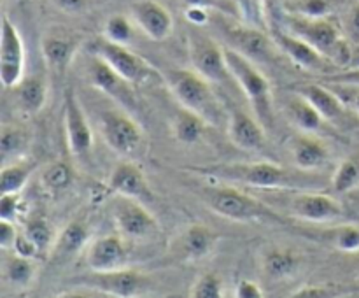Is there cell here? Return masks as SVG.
Returning <instances> with one entry per match:
<instances>
[{"instance_id":"obj_1","label":"cell","mask_w":359,"mask_h":298,"mask_svg":"<svg viewBox=\"0 0 359 298\" xmlns=\"http://www.w3.org/2000/svg\"><path fill=\"white\" fill-rule=\"evenodd\" d=\"M165 79L182 107L200 114L207 123L219 125L223 119V105L207 77L195 69H170L165 74Z\"/></svg>"},{"instance_id":"obj_2","label":"cell","mask_w":359,"mask_h":298,"mask_svg":"<svg viewBox=\"0 0 359 298\" xmlns=\"http://www.w3.org/2000/svg\"><path fill=\"white\" fill-rule=\"evenodd\" d=\"M223 51L231 79L237 81L245 97L249 98L256 112V118L263 125H270L272 123V90H270L266 76L256 67L251 58L242 55L231 46H223Z\"/></svg>"},{"instance_id":"obj_3","label":"cell","mask_w":359,"mask_h":298,"mask_svg":"<svg viewBox=\"0 0 359 298\" xmlns=\"http://www.w3.org/2000/svg\"><path fill=\"white\" fill-rule=\"evenodd\" d=\"M198 174L212 175L228 182H238L252 188H293L297 179L280 165L272 161H255V163H226L207 168H193Z\"/></svg>"},{"instance_id":"obj_4","label":"cell","mask_w":359,"mask_h":298,"mask_svg":"<svg viewBox=\"0 0 359 298\" xmlns=\"http://www.w3.org/2000/svg\"><path fill=\"white\" fill-rule=\"evenodd\" d=\"M286 30L314 46L326 58L346 65L351 58L347 42L344 41L339 27L326 18H307L287 13Z\"/></svg>"},{"instance_id":"obj_5","label":"cell","mask_w":359,"mask_h":298,"mask_svg":"<svg viewBox=\"0 0 359 298\" xmlns=\"http://www.w3.org/2000/svg\"><path fill=\"white\" fill-rule=\"evenodd\" d=\"M202 198L219 216L233 221H277L279 214L273 212L266 203L259 202L255 196L241 191L231 186H216V188H203Z\"/></svg>"},{"instance_id":"obj_6","label":"cell","mask_w":359,"mask_h":298,"mask_svg":"<svg viewBox=\"0 0 359 298\" xmlns=\"http://www.w3.org/2000/svg\"><path fill=\"white\" fill-rule=\"evenodd\" d=\"M76 283L84 287H91V290H98L102 293L119 298L139 297L147 287L146 277L142 273L135 272V270L128 269V266L111 270V272H95V270H91V273L79 276Z\"/></svg>"},{"instance_id":"obj_7","label":"cell","mask_w":359,"mask_h":298,"mask_svg":"<svg viewBox=\"0 0 359 298\" xmlns=\"http://www.w3.org/2000/svg\"><path fill=\"white\" fill-rule=\"evenodd\" d=\"M91 53L104 60L107 65H111L128 83H139V81L146 79L149 74H153V69L146 60L130 51L125 44H118L105 37L93 41Z\"/></svg>"},{"instance_id":"obj_8","label":"cell","mask_w":359,"mask_h":298,"mask_svg":"<svg viewBox=\"0 0 359 298\" xmlns=\"http://www.w3.org/2000/svg\"><path fill=\"white\" fill-rule=\"evenodd\" d=\"M118 233L125 241H144L158 231V223L153 214L135 198L121 196L112 209Z\"/></svg>"},{"instance_id":"obj_9","label":"cell","mask_w":359,"mask_h":298,"mask_svg":"<svg viewBox=\"0 0 359 298\" xmlns=\"http://www.w3.org/2000/svg\"><path fill=\"white\" fill-rule=\"evenodd\" d=\"M25 77V44L16 25L2 16L0 39V81L4 88H14Z\"/></svg>"},{"instance_id":"obj_10","label":"cell","mask_w":359,"mask_h":298,"mask_svg":"<svg viewBox=\"0 0 359 298\" xmlns=\"http://www.w3.org/2000/svg\"><path fill=\"white\" fill-rule=\"evenodd\" d=\"M189 58L196 72L207 77L210 83L224 84V79L231 77L224 60L223 46L205 35H189Z\"/></svg>"},{"instance_id":"obj_11","label":"cell","mask_w":359,"mask_h":298,"mask_svg":"<svg viewBox=\"0 0 359 298\" xmlns=\"http://www.w3.org/2000/svg\"><path fill=\"white\" fill-rule=\"evenodd\" d=\"M100 132L111 149L118 154H132L142 142V130L128 114L104 112L100 118Z\"/></svg>"},{"instance_id":"obj_12","label":"cell","mask_w":359,"mask_h":298,"mask_svg":"<svg viewBox=\"0 0 359 298\" xmlns=\"http://www.w3.org/2000/svg\"><path fill=\"white\" fill-rule=\"evenodd\" d=\"M63 121H65L67 146L74 156L88 153L93 147V132H91L83 107L77 100L74 90H67L63 104Z\"/></svg>"},{"instance_id":"obj_13","label":"cell","mask_w":359,"mask_h":298,"mask_svg":"<svg viewBox=\"0 0 359 298\" xmlns=\"http://www.w3.org/2000/svg\"><path fill=\"white\" fill-rule=\"evenodd\" d=\"M88 266L95 272H111V270L126 269L128 266V251L125 238L121 235H105L97 238L88 248Z\"/></svg>"},{"instance_id":"obj_14","label":"cell","mask_w":359,"mask_h":298,"mask_svg":"<svg viewBox=\"0 0 359 298\" xmlns=\"http://www.w3.org/2000/svg\"><path fill=\"white\" fill-rule=\"evenodd\" d=\"M135 23L153 41L161 42L170 37L174 30V18L156 0H139L130 7Z\"/></svg>"},{"instance_id":"obj_15","label":"cell","mask_w":359,"mask_h":298,"mask_svg":"<svg viewBox=\"0 0 359 298\" xmlns=\"http://www.w3.org/2000/svg\"><path fill=\"white\" fill-rule=\"evenodd\" d=\"M273 42L277 48L290 56L291 62L297 63L298 67L307 70H325L328 67V60L323 53H319L314 46L309 44L307 41L300 39L298 35L291 34L286 28H276L272 34Z\"/></svg>"},{"instance_id":"obj_16","label":"cell","mask_w":359,"mask_h":298,"mask_svg":"<svg viewBox=\"0 0 359 298\" xmlns=\"http://www.w3.org/2000/svg\"><path fill=\"white\" fill-rule=\"evenodd\" d=\"M297 217L311 223H330L344 217V209L333 196L325 193H302L291 202Z\"/></svg>"},{"instance_id":"obj_17","label":"cell","mask_w":359,"mask_h":298,"mask_svg":"<svg viewBox=\"0 0 359 298\" xmlns=\"http://www.w3.org/2000/svg\"><path fill=\"white\" fill-rule=\"evenodd\" d=\"M88 77H90V83L93 84L97 90L104 91L109 97H112L114 100L121 102L123 105H133V91L130 88L128 81L125 77L119 76L111 65L104 62L102 58L93 55V60L90 63V69H88Z\"/></svg>"},{"instance_id":"obj_18","label":"cell","mask_w":359,"mask_h":298,"mask_svg":"<svg viewBox=\"0 0 359 298\" xmlns=\"http://www.w3.org/2000/svg\"><path fill=\"white\" fill-rule=\"evenodd\" d=\"M109 189L118 193L119 196H128V198H151V188L147 184L146 174L139 165L132 163V161H121L119 165H116L109 177Z\"/></svg>"},{"instance_id":"obj_19","label":"cell","mask_w":359,"mask_h":298,"mask_svg":"<svg viewBox=\"0 0 359 298\" xmlns=\"http://www.w3.org/2000/svg\"><path fill=\"white\" fill-rule=\"evenodd\" d=\"M228 135L231 142L245 151H258L265 146V130L258 118L242 111H231L228 118Z\"/></svg>"},{"instance_id":"obj_20","label":"cell","mask_w":359,"mask_h":298,"mask_svg":"<svg viewBox=\"0 0 359 298\" xmlns=\"http://www.w3.org/2000/svg\"><path fill=\"white\" fill-rule=\"evenodd\" d=\"M228 39L231 48L241 51L252 62L256 60H270L273 56V39L266 37L263 32L251 27H233L228 30Z\"/></svg>"},{"instance_id":"obj_21","label":"cell","mask_w":359,"mask_h":298,"mask_svg":"<svg viewBox=\"0 0 359 298\" xmlns=\"http://www.w3.org/2000/svg\"><path fill=\"white\" fill-rule=\"evenodd\" d=\"M291 154L297 167L302 170H318L330 158L328 147L312 135H298L293 139Z\"/></svg>"},{"instance_id":"obj_22","label":"cell","mask_w":359,"mask_h":298,"mask_svg":"<svg viewBox=\"0 0 359 298\" xmlns=\"http://www.w3.org/2000/svg\"><path fill=\"white\" fill-rule=\"evenodd\" d=\"M13 90L14 95H16L18 107L25 114H37L44 107L46 98H48V84H46L44 77H23L21 83H18Z\"/></svg>"},{"instance_id":"obj_23","label":"cell","mask_w":359,"mask_h":298,"mask_svg":"<svg viewBox=\"0 0 359 298\" xmlns=\"http://www.w3.org/2000/svg\"><path fill=\"white\" fill-rule=\"evenodd\" d=\"M88 241H90V226H88L86 223H83V221H72V223L67 224V226L56 235L53 252L56 255V258H74L77 252L83 251V248L88 244Z\"/></svg>"},{"instance_id":"obj_24","label":"cell","mask_w":359,"mask_h":298,"mask_svg":"<svg viewBox=\"0 0 359 298\" xmlns=\"http://www.w3.org/2000/svg\"><path fill=\"white\" fill-rule=\"evenodd\" d=\"M298 93L304 95L325 119H339L342 118L344 112H346V105L344 102L337 97L333 91H330L328 88L321 86V84H305V86L298 88Z\"/></svg>"},{"instance_id":"obj_25","label":"cell","mask_w":359,"mask_h":298,"mask_svg":"<svg viewBox=\"0 0 359 298\" xmlns=\"http://www.w3.org/2000/svg\"><path fill=\"white\" fill-rule=\"evenodd\" d=\"M42 55H44L46 63L51 67L55 72L63 74L72 62L74 55H76L77 44L74 39L60 37V35H49L44 37L41 42Z\"/></svg>"},{"instance_id":"obj_26","label":"cell","mask_w":359,"mask_h":298,"mask_svg":"<svg viewBox=\"0 0 359 298\" xmlns=\"http://www.w3.org/2000/svg\"><path fill=\"white\" fill-rule=\"evenodd\" d=\"M217 235L203 224H193L184 231L181 241L182 255L189 259H198L214 249Z\"/></svg>"},{"instance_id":"obj_27","label":"cell","mask_w":359,"mask_h":298,"mask_svg":"<svg viewBox=\"0 0 359 298\" xmlns=\"http://www.w3.org/2000/svg\"><path fill=\"white\" fill-rule=\"evenodd\" d=\"M207 121L196 112L182 107L172 119V132L175 139L182 144H195L198 142L205 132Z\"/></svg>"},{"instance_id":"obj_28","label":"cell","mask_w":359,"mask_h":298,"mask_svg":"<svg viewBox=\"0 0 359 298\" xmlns=\"http://www.w3.org/2000/svg\"><path fill=\"white\" fill-rule=\"evenodd\" d=\"M2 273L4 279L13 284V286L27 287L35 279L37 265H35V259L25 258V256L16 255V252L4 255Z\"/></svg>"},{"instance_id":"obj_29","label":"cell","mask_w":359,"mask_h":298,"mask_svg":"<svg viewBox=\"0 0 359 298\" xmlns=\"http://www.w3.org/2000/svg\"><path fill=\"white\" fill-rule=\"evenodd\" d=\"M287 112H290L294 125L307 133L318 132L323 126V121H325L321 112L300 93H297V97L287 102Z\"/></svg>"},{"instance_id":"obj_30","label":"cell","mask_w":359,"mask_h":298,"mask_svg":"<svg viewBox=\"0 0 359 298\" xmlns=\"http://www.w3.org/2000/svg\"><path fill=\"white\" fill-rule=\"evenodd\" d=\"M35 168V160H21L4 165L0 172V193H21Z\"/></svg>"},{"instance_id":"obj_31","label":"cell","mask_w":359,"mask_h":298,"mask_svg":"<svg viewBox=\"0 0 359 298\" xmlns=\"http://www.w3.org/2000/svg\"><path fill=\"white\" fill-rule=\"evenodd\" d=\"M298 266H300V259L293 251H287V249H272L265 256V272L272 279L290 277L291 273L297 272Z\"/></svg>"},{"instance_id":"obj_32","label":"cell","mask_w":359,"mask_h":298,"mask_svg":"<svg viewBox=\"0 0 359 298\" xmlns=\"http://www.w3.org/2000/svg\"><path fill=\"white\" fill-rule=\"evenodd\" d=\"M25 233L35 242V245L41 251V256L48 255L55 248L56 233L51 224H49V221L44 219V217H32V219H28V223L25 224Z\"/></svg>"},{"instance_id":"obj_33","label":"cell","mask_w":359,"mask_h":298,"mask_svg":"<svg viewBox=\"0 0 359 298\" xmlns=\"http://www.w3.org/2000/svg\"><path fill=\"white\" fill-rule=\"evenodd\" d=\"M70 181H72V170L63 161H53L44 168L41 175V184L46 191L58 193L69 188Z\"/></svg>"},{"instance_id":"obj_34","label":"cell","mask_w":359,"mask_h":298,"mask_svg":"<svg viewBox=\"0 0 359 298\" xmlns=\"http://www.w3.org/2000/svg\"><path fill=\"white\" fill-rule=\"evenodd\" d=\"M28 135L25 130L20 126L13 125H2V132H0V153H2L4 163L9 156H16L21 151L27 147Z\"/></svg>"},{"instance_id":"obj_35","label":"cell","mask_w":359,"mask_h":298,"mask_svg":"<svg viewBox=\"0 0 359 298\" xmlns=\"http://www.w3.org/2000/svg\"><path fill=\"white\" fill-rule=\"evenodd\" d=\"M359 184V165L354 160L340 161L333 175V189L337 193H349Z\"/></svg>"},{"instance_id":"obj_36","label":"cell","mask_w":359,"mask_h":298,"mask_svg":"<svg viewBox=\"0 0 359 298\" xmlns=\"http://www.w3.org/2000/svg\"><path fill=\"white\" fill-rule=\"evenodd\" d=\"M104 37L112 42H118V44H128L133 37V28L128 18L123 16V14H116V16L109 18L105 21Z\"/></svg>"},{"instance_id":"obj_37","label":"cell","mask_w":359,"mask_h":298,"mask_svg":"<svg viewBox=\"0 0 359 298\" xmlns=\"http://www.w3.org/2000/svg\"><path fill=\"white\" fill-rule=\"evenodd\" d=\"M330 11V0H291L287 6V13L307 18H326Z\"/></svg>"},{"instance_id":"obj_38","label":"cell","mask_w":359,"mask_h":298,"mask_svg":"<svg viewBox=\"0 0 359 298\" xmlns=\"http://www.w3.org/2000/svg\"><path fill=\"white\" fill-rule=\"evenodd\" d=\"M193 298H221L223 297V280L216 273H203L191 287Z\"/></svg>"},{"instance_id":"obj_39","label":"cell","mask_w":359,"mask_h":298,"mask_svg":"<svg viewBox=\"0 0 359 298\" xmlns=\"http://www.w3.org/2000/svg\"><path fill=\"white\" fill-rule=\"evenodd\" d=\"M25 202L21 193H0V219L20 221L25 214Z\"/></svg>"},{"instance_id":"obj_40","label":"cell","mask_w":359,"mask_h":298,"mask_svg":"<svg viewBox=\"0 0 359 298\" xmlns=\"http://www.w3.org/2000/svg\"><path fill=\"white\" fill-rule=\"evenodd\" d=\"M335 245L340 251L356 252L359 251V226L354 224H346L337 230Z\"/></svg>"},{"instance_id":"obj_41","label":"cell","mask_w":359,"mask_h":298,"mask_svg":"<svg viewBox=\"0 0 359 298\" xmlns=\"http://www.w3.org/2000/svg\"><path fill=\"white\" fill-rule=\"evenodd\" d=\"M11 251L16 252V255H20V256H25V258H32V259L41 258V251H39V248L35 245V242L32 241L27 233H25V230L18 233V237H16V241H14V245Z\"/></svg>"},{"instance_id":"obj_42","label":"cell","mask_w":359,"mask_h":298,"mask_svg":"<svg viewBox=\"0 0 359 298\" xmlns=\"http://www.w3.org/2000/svg\"><path fill=\"white\" fill-rule=\"evenodd\" d=\"M186 7H202V9H233L241 11L235 0H182ZM242 13V11H241Z\"/></svg>"},{"instance_id":"obj_43","label":"cell","mask_w":359,"mask_h":298,"mask_svg":"<svg viewBox=\"0 0 359 298\" xmlns=\"http://www.w3.org/2000/svg\"><path fill=\"white\" fill-rule=\"evenodd\" d=\"M18 228L13 221H7V219H0V248L4 251H11L14 245V241L18 237Z\"/></svg>"},{"instance_id":"obj_44","label":"cell","mask_w":359,"mask_h":298,"mask_svg":"<svg viewBox=\"0 0 359 298\" xmlns=\"http://www.w3.org/2000/svg\"><path fill=\"white\" fill-rule=\"evenodd\" d=\"M235 297L238 298H262L263 290L255 283V280L242 279L237 284V290H235Z\"/></svg>"},{"instance_id":"obj_45","label":"cell","mask_w":359,"mask_h":298,"mask_svg":"<svg viewBox=\"0 0 359 298\" xmlns=\"http://www.w3.org/2000/svg\"><path fill=\"white\" fill-rule=\"evenodd\" d=\"M293 297H297V298H328V297H333V293L328 290V287L307 286V287H302V290H298L297 293H293Z\"/></svg>"},{"instance_id":"obj_46","label":"cell","mask_w":359,"mask_h":298,"mask_svg":"<svg viewBox=\"0 0 359 298\" xmlns=\"http://www.w3.org/2000/svg\"><path fill=\"white\" fill-rule=\"evenodd\" d=\"M53 4H55L60 11H63V13L74 14L83 11V7L86 6V0H53Z\"/></svg>"},{"instance_id":"obj_47","label":"cell","mask_w":359,"mask_h":298,"mask_svg":"<svg viewBox=\"0 0 359 298\" xmlns=\"http://www.w3.org/2000/svg\"><path fill=\"white\" fill-rule=\"evenodd\" d=\"M328 79L337 81V83L351 84V86H359V67H356V69L346 70V72H342V74H335V76H330Z\"/></svg>"},{"instance_id":"obj_48","label":"cell","mask_w":359,"mask_h":298,"mask_svg":"<svg viewBox=\"0 0 359 298\" xmlns=\"http://www.w3.org/2000/svg\"><path fill=\"white\" fill-rule=\"evenodd\" d=\"M347 25H349L351 37H353L354 41L359 42V0L354 4L353 7H351L349 21H347Z\"/></svg>"},{"instance_id":"obj_49","label":"cell","mask_w":359,"mask_h":298,"mask_svg":"<svg viewBox=\"0 0 359 298\" xmlns=\"http://www.w3.org/2000/svg\"><path fill=\"white\" fill-rule=\"evenodd\" d=\"M186 16L191 23L202 25L207 21V9H202V7H186Z\"/></svg>"},{"instance_id":"obj_50","label":"cell","mask_w":359,"mask_h":298,"mask_svg":"<svg viewBox=\"0 0 359 298\" xmlns=\"http://www.w3.org/2000/svg\"><path fill=\"white\" fill-rule=\"evenodd\" d=\"M235 2L238 4L242 14H245V16H249L252 13V0H235Z\"/></svg>"},{"instance_id":"obj_51","label":"cell","mask_w":359,"mask_h":298,"mask_svg":"<svg viewBox=\"0 0 359 298\" xmlns=\"http://www.w3.org/2000/svg\"><path fill=\"white\" fill-rule=\"evenodd\" d=\"M354 88H356V93H354V97H353V105H354V109L359 112V86H354Z\"/></svg>"}]
</instances>
